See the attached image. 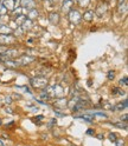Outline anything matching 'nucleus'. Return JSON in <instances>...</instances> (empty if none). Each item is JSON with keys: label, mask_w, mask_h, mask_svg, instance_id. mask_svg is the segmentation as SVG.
Segmentation results:
<instances>
[{"label": "nucleus", "mask_w": 128, "mask_h": 146, "mask_svg": "<svg viewBox=\"0 0 128 146\" xmlns=\"http://www.w3.org/2000/svg\"><path fill=\"white\" fill-rule=\"evenodd\" d=\"M77 3H78V5H79V7L86 8V7H88V6H89L90 0H77Z\"/></svg>", "instance_id": "obj_19"}, {"label": "nucleus", "mask_w": 128, "mask_h": 146, "mask_svg": "<svg viewBox=\"0 0 128 146\" xmlns=\"http://www.w3.org/2000/svg\"><path fill=\"white\" fill-rule=\"evenodd\" d=\"M106 12H107V5L103 4V3L100 4V5L96 7V11H95V13H96L98 17H102Z\"/></svg>", "instance_id": "obj_10"}, {"label": "nucleus", "mask_w": 128, "mask_h": 146, "mask_svg": "<svg viewBox=\"0 0 128 146\" xmlns=\"http://www.w3.org/2000/svg\"><path fill=\"white\" fill-rule=\"evenodd\" d=\"M108 139L110 140L112 143H115V141H116V139H117V137H116V134H115V133L110 132V133L108 134Z\"/></svg>", "instance_id": "obj_20"}, {"label": "nucleus", "mask_w": 128, "mask_h": 146, "mask_svg": "<svg viewBox=\"0 0 128 146\" xmlns=\"http://www.w3.org/2000/svg\"><path fill=\"white\" fill-rule=\"evenodd\" d=\"M22 26V29H23V31H30L32 27H33V20H31V19H26L24 20V23L20 25Z\"/></svg>", "instance_id": "obj_9"}, {"label": "nucleus", "mask_w": 128, "mask_h": 146, "mask_svg": "<svg viewBox=\"0 0 128 146\" xmlns=\"http://www.w3.org/2000/svg\"><path fill=\"white\" fill-rule=\"evenodd\" d=\"M20 4H22V6L24 8L30 10V8L34 7V0H20Z\"/></svg>", "instance_id": "obj_14"}, {"label": "nucleus", "mask_w": 128, "mask_h": 146, "mask_svg": "<svg viewBox=\"0 0 128 146\" xmlns=\"http://www.w3.org/2000/svg\"><path fill=\"white\" fill-rule=\"evenodd\" d=\"M13 30L11 29L10 26H6V25H1L0 26V34H8V33H12Z\"/></svg>", "instance_id": "obj_16"}, {"label": "nucleus", "mask_w": 128, "mask_h": 146, "mask_svg": "<svg viewBox=\"0 0 128 146\" xmlns=\"http://www.w3.org/2000/svg\"><path fill=\"white\" fill-rule=\"evenodd\" d=\"M107 77H108V79H109V80H113V79L115 78V71H109Z\"/></svg>", "instance_id": "obj_24"}, {"label": "nucleus", "mask_w": 128, "mask_h": 146, "mask_svg": "<svg viewBox=\"0 0 128 146\" xmlns=\"http://www.w3.org/2000/svg\"><path fill=\"white\" fill-rule=\"evenodd\" d=\"M112 93L115 94V96H117V94H123V92H122V91L119 88V87H114L113 91H112Z\"/></svg>", "instance_id": "obj_22"}, {"label": "nucleus", "mask_w": 128, "mask_h": 146, "mask_svg": "<svg viewBox=\"0 0 128 146\" xmlns=\"http://www.w3.org/2000/svg\"><path fill=\"white\" fill-rule=\"evenodd\" d=\"M82 19H84L86 21H91L94 19V12L91 10H88L84 12V14L82 15Z\"/></svg>", "instance_id": "obj_15"}, {"label": "nucleus", "mask_w": 128, "mask_h": 146, "mask_svg": "<svg viewBox=\"0 0 128 146\" xmlns=\"http://www.w3.org/2000/svg\"><path fill=\"white\" fill-rule=\"evenodd\" d=\"M50 3H51V5H56L59 3V0H50Z\"/></svg>", "instance_id": "obj_31"}, {"label": "nucleus", "mask_w": 128, "mask_h": 146, "mask_svg": "<svg viewBox=\"0 0 128 146\" xmlns=\"http://www.w3.org/2000/svg\"><path fill=\"white\" fill-rule=\"evenodd\" d=\"M115 144H116V146H123L125 145V140L123 139H116Z\"/></svg>", "instance_id": "obj_27"}, {"label": "nucleus", "mask_w": 128, "mask_h": 146, "mask_svg": "<svg viewBox=\"0 0 128 146\" xmlns=\"http://www.w3.org/2000/svg\"><path fill=\"white\" fill-rule=\"evenodd\" d=\"M127 119H128V114H123V115H121V120H122V121L127 123Z\"/></svg>", "instance_id": "obj_29"}, {"label": "nucleus", "mask_w": 128, "mask_h": 146, "mask_svg": "<svg viewBox=\"0 0 128 146\" xmlns=\"http://www.w3.org/2000/svg\"><path fill=\"white\" fill-rule=\"evenodd\" d=\"M19 61V65H27V64H30V62H32V61H34V57H32V56H23V57H20V60H18Z\"/></svg>", "instance_id": "obj_7"}, {"label": "nucleus", "mask_w": 128, "mask_h": 146, "mask_svg": "<svg viewBox=\"0 0 128 146\" xmlns=\"http://www.w3.org/2000/svg\"><path fill=\"white\" fill-rule=\"evenodd\" d=\"M53 104H55V106L58 107V108H64L65 106H68V100L64 98V97H62V98H56V100L53 102Z\"/></svg>", "instance_id": "obj_6"}, {"label": "nucleus", "mask_w": 128, "mask_h": 146, "mask_svg": "<svg viewBox=\"0 0 128 146\" xmlns=\"http://www.w3.org/2000/svg\"><path fill=\"white\" fill-rule=\"evenodd\" d=\"M68 17H69L70 23L75 24V25L79 24L81 20H82V15H81V13H79L77 10H70V11L68 12Z\"/></svg>", "instance_id": "obj_3"}, {"label": "nucleus", "mask_w": 128, "mask_h": 146, "mask_svg": "<svg viewBox=\"0 0 128 146\" xmlns=\"http://www.w3.org/2000/svg\"><path fill=\"white\" fill-rule=\"evenodd\" d=\"M126 107H127V100H125L123 103L116 104V106H114V110H116V111H122V110H125Z\"/></svg>", "instance_id": "obj_17"}, {"label": "nucleus", "mask_w": 128, "mask_h": 146, "mask_svg": "<svg viewBox=\"0 0 128 146\" xmlns=\"http://www.w3.org/2000/svg\"><path fill=\"white\" fill-rule=\"evenodd\" d=\"M25 19H26V15H24V14H19V15L15 18V24H17V25H22V24L24 23Z\"/></svg>", "instance_id": "obj_18"}, {"label": "nucleus", "mask_w": 128, "mask_h": 146, "mask_svg": "<svg viewBox=\"0 0 128 146\" xmlns=\"http://www.w3.org/2000/svg\"><path fill=\"white\" fill-rule=\"evenodd\" d=\"M43 90L49 94V97H56V98L64 97V88L61 85H53V86H49L48 85Z\"/></svg>", "instance_id": "obj_1"}, {"label": "nucleus", "mask_w": 128, "mask_h": 146, "mask_svg": "<svg viewBox=\"0 0 128 146\" xmlns=\"http://www.w3.org/2000/svg\"><path fill=\"white\" fill-rule=\"evenodd\" d=\"M120 85H125V86H127V85H128V78H127L126 76L120 80Z\"/></svg>", "instance_id": "obj_25"}, {"label": "nucleus", "mask_w": 128, "mask_h": 146, "mask_svg": "<svg viewBox=\"0 0 128 146\" xmlns=\"http://www.w3.org/2000/svg\"><path fill=\"white\" fill-rule=\"evenodd\" d=\"M125 1H126V0H117V4H119V5H120V4L125 3Z\"/></svg>", "instance_id": "obj_32"}, {"label": "nucleus", "mask_w": 128, "mask_h": 146, "mask_svg": "<svg viewBox=\"0 0 128 146\" xmlns=\"http://www.w3.org/2000/svg\"><path fill=\"white\" fill-rule=\"evenodd\" d=\"M40 99H42V100H48V99H50V97H49V94L44 91V92L40 94Z\"/></svg>", "instance_id": "obj_26"}, {"label": "nucleus", "mask_w": 128, "mask_h": 146, "mask_svg": "<svg viewBox=\"0 0 128 146\" xmlns=\"http://www.w3.org/2000/svg\"><path fill=\"white\" fill-rule=\"evenodd\" d=\"M5 1V0H0V3H4Z\"/></svg>", "instance_id": "obj_35"}, {"label": "nucleus", "mask_w": 128, "mask_h": 146, "mask_svg": "<svg viewBox=\"0 0 128 146\" xmlns=\"http://www.w3.org/2000/svg\"><path fill=\"white\" fill-rule=\"evenodd\" d=\"M97 137H98V139H103V135L102 134H98Z\"/></svg>", "instance_id": "obj_33"}, {"label": "nucleus", "mask_w": 128, "mask_h": 146, "mask_svg": "<svg viewBox=\"0 0 128 146\" xmlns=\"http://www.w3.org/2000/svg\"><path fill=\"white\" fill-rule=\"evenodd\" d=\"M15 41V38L12 35L8 34H0V42L3 45H7V44H13Z\"/></svg>", "instance_id": "obj_4"}, {"label": "nucleus", "mask_w": 128, "mask_h": 146, "mask_svg": "<svg viewBox=\"0 0 128 146\" xmlns=\"http://www.w3.org/2000/svg\"><path fill=\"white\" fill-rule=\"evenodd\" d=\"M49 84L48 78L45 77H33L30 79V85L33 88H45Z\"/></svg>", "instance_id": "obj_2"}, {"label": "nucleus", "mask_w": 128, "mask_h": 146, "mask_svg": "<svg viewBox=\"0 0 128 146\" xmlns=\"http://www.w3.org/2000/svg\"><path fill=\"white\" fill-rule=\"evenodd\" d=\"M49 21H50V24H52V25H58L59 24V21H61V17H59V13H57V12H52V13H50L49 14Z\"/></svg>", "instance_id": "obj_5"}, {"label": "nucleus", "mask_w": 128, "mask_h": 146, "mask_svg": "<svg viewBox=\"0 0 128 146\" xmlns=\"http://www.w3.org/2000/svg\"><path fill=\"white\" fill-rule=\"evenodd\" d=\"M3 125V121H1V119H0V126H1Z\"/></svg>", "instance_id": "obj_34"}, {"label": "nucleus", "mask_w": 128, "mask_h": 146, "mask_svg": "<svg viewBox=\"0 0 128 146\" xmlns=\"http://www.w3.org/2000/svg\"><path fill=\"white\" fill-rule=\"evenodd\" d=\"M6 13H7V10L5 8V6L0 3V15H5Z\"/></svg>", "instance_id": "obj_23"}, {"label": "nucleus", "mask_w": 128, "mask_h": 146, "mask_svg": "<svg viewBox=\"0 0 128 146\" xmlns=\"http://www.w3.org/2000/svg\"><path fill=\"white\" fill-rule=\"evenodd\" d=\"M72 4H74V3H72L71 0H64V1H63V5H62V10H63V12L68 13V12L71 10Z\"/></svg>", "instance_id": "obj_12"}, {"label": "nucleus", "mask_w": 128, "mask_h": 146, "mask_svg": "<svg viewBox=\"0 0 128 146\" xmlns=\"http://www.w3.org/2000/svg\"><path fill=\"white\" fill-rule=\"evenodd\" d=\"M4 64L7 67H11V68H15V67L19 66V61L14 60V59H7V60L4 61Z\"/></svg>", "instance_id": "obj_11"}, {"label": "nucleus", "mask_w": 128, "mask_h": 146, "mask_svg": "<svg viewBox=\"0 0 128 146\" xmlns=\"http://www.w3.org/2000/svg\"><path fill=\"white\" fill-rule=\"evenodd\" d=\"M3 5L5 6V8L7 11H13L14 6H15V1L14 0H5V1L3 3Z\"/></svg>", "instance_id": "obj_13"}, {"label": "nucleus", "mask_w": 128, "mask_h": 146, "mask_svg": "<svg viewBox=\"0 0 128 146\" xmlns=\"http://www.w3.org/2000/svg\"><path fill=\"white\" fill-rule=\"evenodd\" d=\"M5 111H6L7 113H10V114H12V113H13V111H12V108H10V107H6V108H5Z\"/></svg>", "instance_id": "obj_30"}, {"label": "nucleus", "mask_w": 128, "mask_h": 146, "mask_svg": "<svg viewBox=\"0 0 128 146\" xmlns=\"http://www.w3.org/2000/svg\"><path fill=\"white\" fill-rule=\"evenodd\" d=\"M71 1H72V0H71Z\"/></svg>", "instance_id": "obj_36"}, {"label": "nucleus", "mask_w": 128, "mask_h": 146, "mask_svg": "<svg viewBox=\"0 0 128 146\" xmlns=\"http://www.w3.org/2000/svg\"><path fill=\"white\" fill-rule=\"evenodd\" d=\"M114 126H116V127H119V129H125V130H127V123H115L114 124Z\"/></svg>", "instance_id": "obj_21"}, {"label": "nucleus", "mask_w": 128, "mask_h": 146, "mask_svg": "<svg viewBox=\"0 0 128 146\" xmlns=\"http://www.w3.org/2000/svg\"><path fill=\"white\" fill-rule=\"evenodd\" d=\"M38 10L37 8H30L29 11H27V14H26V18L27 19H31V20H33V19H37V17H38Z\"/></svg>", "instance_id": "obj_8"}, {"label": "nucleus", "mask_w": 128, "mask_h": 146, "mask_svg": "<svg viewBox=\"0 0 128 146\" xmlns=\"http://www.w3.org/2000/svg\"><path fill=\"white\" fill-rule=\"evenodd\" d=\"M87 134L88 135H95V131L93 129H88L87 130Z\"/></svg>", "instance_id": "obj_28"}]
</instances>
